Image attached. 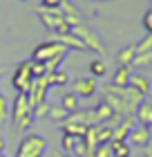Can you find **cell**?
I'll return each instance as SVG.
<instances>
[{
  "mask_svg": "<svg viewBox=\"0 0 152 157\" xmlns=\"http://www.w3.org/2000/svg\"><path fill=\"white\" fill-rule=\"evenodd\" d=\"M36 13H38L43 25H45L52 34H69L72 32V27L65 23V18H63L61 7H43L40 5L38 9H36Z\"/></svg>",
  "mask_w": 152,
  "mask_h": 157,
  "instance_id": "cell-1",
  "label": "cell"
},
{
  "mask_svg": "<svg viewBox=\"0 0 152 157\" xmlns=\"http://www.w3.org/2000/svg\"><path fill=\"white\" fill-rule=\"evenodd\" d=\"M45 151H47V139L43 137V135L29 132V135H25L23 141L18 144L16 157H43Z\"/></svg>",
  "mask_w": 152,
  "mask_h": 157,
  "instance_id": "cell-2",
  "label": "cell"
},
{
  "mask_svg": "<svg viewBox=\"0 0 152 157\" xmlns=\"http://www.w3.org/2000/svg\"><path fill=\"white\" fill-rule=\"evenodd\" d=\"M72 34H74V36H78V38L85 43V49L96 52V54H101V56L105 54V43H103V38H101L90 25L81 23V25H76V27H72Z\"/></svg>",
  "mask_w": 152,
  "mask_h": 157,
  "instance_id": "cell-3",
  "label": "cell"
},
{
  "mask_svg": "<svg viewBox=\"0 0 152 157\" xmlns=\"http://www.w3.org/2000/svg\"><path fill=\"white\" fill-rule=\"evenodd\" d=\"M69 49L61 45V43H54V40H45V43H40V45H36L34 49V54H32V61H40V63H47V61H52L56 59V56H67Z\"/></svg>",
  "mask_w": 152,
  "mask_h": 157,
  "instance_id": "cell-4",
  "label": "cell"
},
{
  "mask_svg": "<svg viewBox=\"0 0 152 157\" xmlns=\"http://www.w3.org/2000/svg\"><path fill=\"white\" fill-rule=\"evenodd\" d=\"M32 81H34V76H32L29 61H23V63H18V65H16V72H13V78H11L13 88H16L18 92H25V94H27V90H29Z\"/></svg>",
  "mask_w": 152,
  "mask_h": 157,
  "instance_id": "cell-5",
  "label": "cell"
},
{
  "mask_svg": "<svg viewBox=\"0 0 152 157\" xmlns=\"http://www.w3.org/2000/svg\"><path fill=\"white\" fill-rule=\"evenodd\" d=\"M27 112H32V103H29V99H27L25 92H18L16 99H13V103H11V124L16 126Z\"/></svg>",
  "mask_w": 152,
  "mask_h": 157,
  "instance_id": "cell-6",
  "label": "cell"
},
{
  "mask_svg": "<svg viewBox=\"0 0 152 157\" xmlns=\"http://www.w3.org/2000/svg\"><path fill=\"white\" fill-rule=\"evenodd\" d=\"M94 92H96V78H94L92 74L90 76H81L78 81L74 83V94L78 97V99H90V97H94Z\"/></svg>",
  "mask_w": 152,
  "mask_h": 157,
  "instance_id": "cell-7",
  "label": "cell"
},
{
  "mask_svg": "<svg viewBox=\"0 0 152 157\" xmlns=\"http://www.w3.org/2000/svg\"><path fill=\"white\" fill-rule=\"evenodd\" d=\"M61 11H63L65 23H67L69 27H76V25H81V23H83L81 11H78V7L72 2V0H63V2H61Z\"/></svg>",
  "mask_w": 152,
  "mask_h": 157,
  "instance_id": "cell-8",
  "label": "cell"
},
{
  "mask_svg": "<svg viewBox=\"0 0 152 157\" xmlns=\"http://www.w3.org/2000/svg\"><path fill=\"white\" fill-rule=\"evenodd\" d=\"M150 130H152V128H146V126H134L132 128V130H130V135H128V144L130 146H136V148H143V146H146L148 144V139H150Z\"/></svg>",
  "mask_w": 152,
  "mask_h": 157,
  "instance_id": "cell-9",
  "label": "cell"
},
{
  "mask_svg": "<svg viewBox=\"0 0 152 157\" xmlns=\"http://www.w3.org/2000/svg\"><path fill=\"white\" fill-rule=\"evenodd\" d=\"M134 119L139 121L141 126L152 128V99H143V101H141L139 105H136Z\"/></svg>",
  "mask_w": 152,
  "mask_h": 157,
  "instance_id": "cell-10",
  "label": "cell"
},
{
  "mask_svg": "<svg viewBox=\"0 0 152 157\" xmlns=\"http://www.w3.org/2000/svg\"><path fill=\"white\" fill-rule=\"evenodd\" d=\"M132 128H134V117L119 119L117 126L112 128V141H123V139H128V135H130Z\"/></svg>",
  "mask_w": 152,
  "mask_h": 157,
  "instance_id": "cell-11",
  "label": "cell"
},
{
  "mask_svg": "<svg viewBox=\"0 0 152 157\" xmlns=\"http://www.w3.org/2000/svg\"><path fill=\"white\" fill-rule=\"evenodd\" d=\"M52 40L54 43H61V45H65L67 49H78V52H85V43L78 38V36H74V34H54L52 36Z\"/></svg>",
  "mask_w": 152,
  "mask_h": 157,
  "instance_id": "cell-12",
  "label": "cell"
},
{
  "mask_svg": "<svg viewBox=\"0 0 152 157\" xmlns=\"http://www.w3.org/2000/svg\"><path fill=\"white\" fill-rule=\"evenodd\" d=\"M128 85H130V88H134L141 97H148V92H150V78L143 76V74H132Z\"/></svg>",
  "mask_w": 152,
  "mask_h": 157,
  "instance_id": "cell-13",
  "label": "cell"
},
{
  "mask_svg": "<svg viewBox=\"0 0 152 157\" xmlns=\"http://www.w3.org/2000/svg\"><path fill=\"white\" fill-rule=\"evenodd\" d=\"M130 76H132L130 65H119L117 72H114V76H112V85H117V88H125V85L130 83Z\"/></svg>",
  "mask_w": 152,
  "mask_h": 157,
  "instance_id": "cell-14",
  "label": "cell"
},
{
  "mask_svg": "<svg viewBox=\"0 0 152 157\" xmlns=\"http://www.w3.org/2000/svg\"><path fill=\"white\" fill-rule=\"evenodd\" d=\"M63 132H67V135H74V137H85V132H87V126H83V124H76V121H69V119H65L63 124Z\"/></svg>",
  "mask_w": 152,
  "mask_h": 157,
  "instance_id": "cell-15",
  "label": "cell"
},
{
  "mask_svg": "<svg viewBox=\"0 0 152 157\" xmlns=\"http://www.w3.org/2000/svg\"><path fill=\"white\" fill-rule=\"evenodd\" d=\"M94 112H96L98 124H107V121H112V119H114V112H112V108H110V105H107L105 101H101L96 108H94Z\"/></svg>",
  "mask_w": 152,
  "mask_h": 157,
  "instance_id": "cell-16",
  "label": "cell"
},
{
  "mask_svg": "<svg viewBox=\"0 0 152 157\" xmlns=\"http://www.w3.org/2000/svg\"><path fill=\"white\" fill-rule=\"evenodd\" d=\"M110 146H112V157H130L132 155V146L125 139L123 141H110Z\"/></svg>",
  "mask_w": 152,
  "mask_h": 157,
  "instance_id": "cell-17",
  "label": "cell"
},
{
  "mask_svg": "<svg viewBox=\"0 0 152 157\" xmlns=\"http://www.w3.org/2000/svg\"><path fill=\"white\" fill-rule=\"evenodd\" d=\"M90 74H92L94 78H103V76L107 74V63H105L103 59L90 61Z\"/></svg>",
  "mask_w": 152,
  "mask_h": 157,
  "instance_id": "cell-18",
  "label": "cell"
},
{
  "mask_svg": "<svg viewBox=\"0 0 152 157\" xmlns=\"http://www.w3.org/2000/svg\"><path fill=\"white\" fill-rule=\"evenodd\" d=\"M47 117L52 119V121H56V124H63V121L69 117V112L65 110L63 105H49V112H47Z\"/></svg>",
  "mask_w": 152,
  "mask_h": 157,
  "instance_id": "cell-19",
  "label": "cell"
},
{
  "mask_svg": "<svg viewBox=\"0 0 152 157\" xmlns=\"http://www.w3.org/2000/svg\"><path fill=\"white\" fill-rule=\"evenodd\" d=\"M61 105H63V108L72 115V112H76V110H78V97L74 94V92H67V94H63Z\"/></svg>",
  "mask_w": 152,
  "mask_h": 157,
  "instance_id": "cell-20",
  "label": "cell"
},
{
  "mask_svg": "<svg viewBox=\"0 0 152 157\" xmlns=\"http://www.w3.org/2000/svg\"><path fill=\"white\" fill-rule=\"evenodd\" d=\"M49 78H52V88L56 85V88H63V85L69 83V74L65 72V70H54L52 74H49Z\"/></svg>",
  "mask_w": 152,
  "mask_h": 157,
  "instance_id": "cell-21",
  "label": "cell"
},
{
  "mask_svg": "<svg viewBox=\"0 0 152 157\" xmlns=\"http://www.w3.org/2000/svg\"><path fill=\"white\" fill-rule=\"evenodd\" d=\"M134 59V45H128V47H123L121 52L117 54V61H119V65H130Z\"/></svg>",
  "mask_w": 152,
  "mask_h": 157,
  "instance_id": "cell-22",
  "label": "cell"
},
{
  "mask_svg": "<svg viewBox=\"0 0 152 157\" xmlns=\"http://www.w3.org/2000/svg\"><path fill=\"white\" fill-rule=\"evenodd\" d=\"M152 63V49L150 52H141V54H134L132 63H130V67H143V65H150Z\"/></svg>",
  "mask_w": 152,
  "mask_h": 157,
  "instance_id": "cell-23",
  "label": "cell"
},
{
  "mask_svg": "<svg viewBox=\"0 0 152 157\" xmlns=\"http://www.w3.org/2000/svg\"><path fill=\"white\" fill-rule=\"evenodd\" d=\"M76 139H78V137H74V135L63 132V137H61V146H63V151L72 155V153H74V146H76Z\"/></svg>",
  "mask_w": 152,
  "mask_h": 157,
  "instance_id": "cell-24",
  "label": "cell"
},
{
  "mask_svg": "<svg viewBox=\"0 0 152 157\" xmlns=\"http://www.w3.org/2000/svg\"><path fill=\"white\" fill-rule=\"evenodd\" d=\"M32 112H34V119H45V117H47V112H49V101H40V103H36L34 108H32Z\"/></svg>",
  "mask_w": 152,
  "mask_h": 157,
  "instance_id": "cell-25",
  "label": "cell"
},
{
  "mask_svg": "<svg viewBox=\"0 0 152 157\" xmlns=\"http://www.w3.org/2000/svg\"><path fill=\"white\" fill-rule=\"evenodd\" d=\"M152 49V34H148L146 38H141L139 43L134 45V54H141V52H150Z\"/></svg>",
  "mask_w": 152,
  "mask_h": 157,
  "instance_id": "cell-26",
  "label": "cell"
},
{
  "mask_svg": "<svg viewBox=\"0 0 152 157\" xmlns=\"http://www.w3.org/2000/svg\"><path fill=\"white\" fill-rule=\"evenodd\" d=\"M34 121H36V119H34V112H27V115H25L23 119H20L13 128H18V130H29V126L34 124Z\"/></svg>",
  "mask_w": 152,
  "mask_h": 157,
  "instance_id": "cell-27",
  "label": "cell"
},
{
  "mask_svg": "<svg viewBox=\"0 0 152 157\" xmlns=\"http://www.w3.org/2000/svg\"><path fill=\"white\" fill-rule=\"evenodd\" d=\"M29 67H32V76H43V74H47V70H45V63H40V61H29Z\"/></svg>",
  "mask_w": 152,
  "mask_h": 157,
  "instance_id": "cell-28",
  "label": "cell"
},
{
  "mask_svg": "<svg viewBox=\"0 0 152 157\" xmlns=\"http://www.w3.org/2000/svg\"><path fill=\"white\" fill-rule=\"evenodd\" d=\"M94 157H112V146L110 144H98L94 148Z\"/></svg>",
  "mask_w": 152,
  "mask_h": 157,
  "instance_id": "cell-29",
  "label": "cell"
},
{
  "mask_svg": "<svg viewBox=\"0 0 152 157\" xmlns=\"http://www.w3.org/2000/svg\"><path fill=\"white\" fill-rule=\"evenodd\" d=\"M7 115H9V103H7L5 92H0V124L7 119Z\"/></svg>",
  "mask_w": 152,
  "mask_h": 157,
  "instance_id": "cell-30",
  "label": "cell"
},
{
  "mask_svg": "<svg viewBox=\"0 0 152 157\" xmlns=\"http://www.w3.org/2000/svg\"><path fill=\"white\" fill-rule=\"evenodd\" d=\"M141 23H143V27H146V32L152 34V9H148L146 13H143V20H141Z\"/></svg>",
  "mask_w": 152,
  "mask_h": 157,
  "instance_id": "cell-31",
  "label": "cell"
},
{
  "mask_svg": "<svg viewBox=\"0 0 152 157\" xmlns=\"http://www.w3.org/2000/svg\"><path fill=\"white\" fill-rule=\"evenodd\" d=\"M143 155H146V157H152V130H150V139H148V144L143 146Z\"/></svg>",
  "mask_w": 152,
  "mask_h": 157,
  "instance_id": "cell-32",
  "label": "cell"
},
{
  "mask_svg": "<svg viewBox=\"0 0 152 157\" xmlns=\"http://www.w3.org/2000/svg\"><path fill=\"white\" fill-rule=\"evenodd\" d=\"M40 2H43V7H61L63 0H40Z\"/></svg>",
  "mask_w": 152,
  "mask_h": 157,
  "instance_id": "cell-33",
  "label": "cell"
},
{
  "mask_svg": "<svg viewBox=\"0 0 152 157\" xmlns=\"http://www.w3.org/2000/svg\"><path fill=\"white\" fill-rule=\"evenodd\" d=\"M5 146H7V141H5V137H2V135H0V153L5 151Z\"/></svg>",
  "mask_w": 152,
  "mask_h": 157,
  "instance_id": "cell-34",
  "label": "cell"
},
{
  "mask_svg": "<svg viewBox=\"0 0 152 157\" xmlns=\"http://www.w3.org/2000/svg\"><path fill=\"white\" fill-rule=\"evenodd\" d=\"M56 157H74V155H69V153H63V151H56Z\"/></svg>",
  "mask_w": 152,
  "mask_h": 157,
  "instance_id": "cell-35",
  "label": "cell"
},
{
  "mask_svg": "<svg viewBox=\"0 0 152 157\" xmlns=\"http://www.w3.org/2000/svg\"><path fill=\"white\" fill-rule=\"evenodd\" d=\"M0 76H2V67H0Z\"/></svg>",
  "mask_w": 152,
  "mask_h": 157,
  "instance_id": "cell-36",
  "label": "cell"
},
{
  "mask_svg": "<svg viewBox=\"0 0 152 157\" xmlns=\"http://www.w3.org/2000/svg\"><path fill=\"white\" fill-rule=\"evenodd\" d=\"M0 157H7V155H2V153H0Z\"/></svg>",
  "mask_w": 152,
  "mask_h": 157,
  "instance_id": "cell-37",
  "label": "cell"
},
{
  "mask_svg": "<svg viewBox=\"0 0 152 157\" xmlns=\"http://www.w3.org/2000/svg\"><path fill=\"white\" fill-rule=\"evenodd\" d=\"M20 2H27V0H20Z\"/></svg>",
  "mask_w": 152,
  "mask_h": 157,
  "instance_id": "cell-38",
  "label": "cell"
},
{
  "mask_svg": "<svg viewBox=\"0 0 152 157\" xmlns=\"http://www.w3.org/2000/svg\"><path fill=\"white\" fill-rule=\"evenodd\" d=\"M150 2H152V0H150Z\"/></svg>",
  "mask_w": 152,
  "mask_h": 157,
  "instance_id": "cell-39",
  "label": "cell"
}]
</instances>
